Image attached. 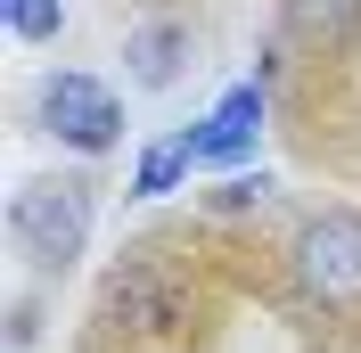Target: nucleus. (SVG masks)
Instances as JSON below:
<instances>
[{
    "label": "nucleus",
    "instance_id": "nucleus-1",
    "mask_svg": "<svg viewBox=\"0 0 361 353\" xmlns=\"http://www.w3.org/2000/svg\"><path fill=\"white\" fill-rule=\"evenodd\" d=\"M8 230L42 271H66L74 255L90 246V181L58 173V181H25L17 205H8Z\"/></svg>",
    "mask_w": 361,
    "mask_h": 353
},
{
    "label": "nucleus",
    "instance_id": "nucleus-2",
    "mask_svg": "<svg viewBox=\"0 0 361 353\" xmlns=\"http://www.w3.org/2000/svg\"><path fill=\"white\" fill-rule=\"evenodd\" d=\"M295 280L320 304H361V214H312L295 230Z\"/></svg>",
    "mask_w": 361,
    "mask_h": 353
},
{
    "label": "nucleus",
    "instance_id": "nucleus-3",
    "mask_svg": "<svg viewBox=\"0 0 361 353\" xmlns=\"http://www.w3.org/2000/svg\"><path fill=\"white\" fill-rule=\"evenodd\" d=\"M42 124L82 156H107L123 140V107H115V90L99 74H49L42 83Z\"/></svg>",
    "mask_w": 361,
    "mask_h": 353
},
{
    "label": "nucleus",
    "instance_id": "nucleus-4",
    "mask_svg": "<svg viewBox=\"0 0 361 353\" xmlns=\"http://www.w3.org/2000/svg\"><path fill=\"white\" fill-rule=\"evenodd\" d=\"M255 140H263V83H230L222 99H214V115L205 124H189V148H197V173L214 164H247Z\"/></svg>",
    "mask_w": 361,
    "mask_h": 353
},
{
    "label": "nucleus",
    "instance_id": "nucleus-5",
    "mask_svg": "<svg viewBox=\"0 0 361 353\" xmlns=\"http://www.w3.org/2000/svg\"><path fill=\"white\" fill-rule=\"evenodd\" d=\"M180 58H189V25H173V17L132 25V42H123V66H132L140 90H173L180 83Z\"/></svg>",
    "mask_w": 361,
    "mask_h": 353
},
{
    "label": "nucleus",
    "instance_id": "nucleus-6",
    "mask_svg": "<svg viewBox=\"0 0 361 353\" xmlns=\"http://www.w3.org/2000/svg\"><path fill=\"white\" fill-rule=\"evenodd\" d=\"M288 42L312 49V58H329V49H345L361 33V0H288Z\"/></svg>",
    "mask_w": 361,
    "mask_h": 353
},
{
    "label": "nucleus",
    "instance_id": "nucleus-7",
    "mask_svg": "<svg viewBox=\"0 0 361 353\" xmlns=\"http://www.w3.org/2000/svg\"><path fill=\"white\" fill-rule=\"evenodd\" d=\"M197 173V148H189V132H164L157 148H140V173H132V198H164V189H180V181Z\"/></svg>",
    "mask_w": 361,
    "mask_h": 353
},
{
    "label": "nucleus",
    "instance_id": "nucleus-8",
    "mask_svg": "<svg viewBox=\"0 0 361 353\" xmlns=\"http://www.w3.org/2000/svg\"><path fill=\"white\" fill-rule=\"evenodd\" d=\"M0 17L17 42H58V25H66V0H0Z\"/></svg>",
    "mask_w": 361,
    "mask_h": 353
}]
</instances>
